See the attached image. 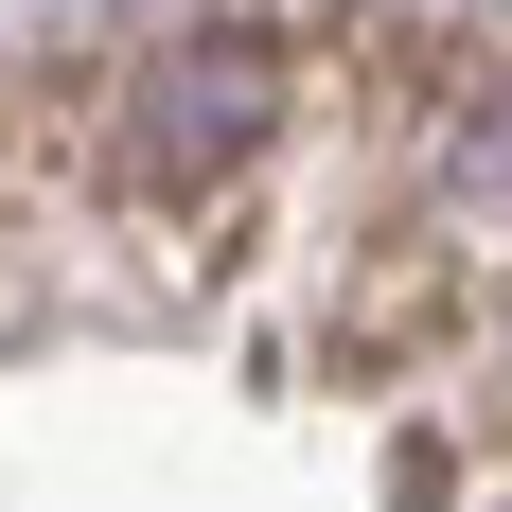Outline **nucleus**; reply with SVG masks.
<instances>
[{"mask_svg":"<svg viewBox=\"0 0 512 512\" xmlns=\"http://www.w3.org/2000/svg\"><path fill=\"white\" fill-rule=\"evenodd\" d=\"M283 124H301V36H265V18L106 53V212L195 230V212H230V195L265 177Z\"/></svg>","mask_w":512,"mask_h":512,"instance_id":"f257e3e1","label":"nucleus"},{"mask_svg":"<svg viewBox=\"0 0 512 512\" xmlns=\"http://www.w3.org/2000/svg\"><path fill=\"white\" fill-rule=\"evenodd\" d=\"M495 336V248H460V230H389V248L336 283V318H318V354L336 371H442Z\"/></svg>","mask_w":512,"mask_h":512,"instance_id":"f03ea898","label":"nucleus"}]
</instances>
